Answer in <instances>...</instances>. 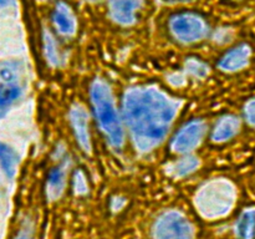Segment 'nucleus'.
I'll return each instance as SVG.
<instances>
[{
	"instance_id": "nucleus-1",
	"label": "nucleus",
	"mask_w": 255,
	"mask_h": 239,
	"mask_svg": "<svg viewBox=\"0 0 255 239\" xmlns=\"http://www.w3.org/2000/svg\"><path fill=\"white\" fill-rule=\"evenodd\" d=\"M182 102L154 86H137L124 96V119L134 147L149 152L162 143L176 119Z\"/></svg>"
},
{
	"instance_id": "nucleus-2",
	"label": "nucleus",
	"mask_w": 255,
	"mask_h": 239,
	"mask_svg": "<svg viewBox=\"0 0 255 239\" xmlns=\"http://www.w3.org/2000/svg\"><path fill=\"white\" fill-rule=\"evenodd\" d=\"M91 101L100 127L114 148H121L125 143V132L117 112L111 87L102 79H96L91 85Z\"/></svg>"
},
{
	"instance_id": "nucleus-3",
	"label": "nucleus",
	"mask_w": 255,
	"mask_h": 239,
	"mask_svg": "<svg viewBox=\"0 0 255 239\" xmlns=\"http://www.w3.org/2000/svg\"><path fill=\"white\" fill-rule=\"evenodd\" d=\"M237 192L233 184L223 178L207 182L197 192L194 204L204 218L217 219L227 216L236 203Z\"/></svg>"
},
{
	"instance_id": "nucleus-4",
	"label": "nucleus",
	"mask_w": 255,
	"mask_h": 239,
	"mask_svg": "<svg viewBox=\"0 0 255 239\" xmlns=\"http://www.w3.org/2000/svg\"><path fill=\"white\" fill-rule=\"evenodd\" d=\"M169 30L178 41L192 44L203 40L208 35L209 26L199 14L186 11L179 12L171 17Z\"/></svg>"
},
{
	"instance_id": "nucleus-5",
	"label": "nucleus",
	"mask_w": 255,
	"mask_h": 239,
	"mask_svg": "<svg viewBox=\"0 0 255 239\" xmlns=\"http://www.w3.org/2000/svg\"><path fill=\"white\" fill-rule=\"evenodd\" d=\"M193 226L178 211L164 212L153 227L154 239H193Z\"/></svg>"
},
{
	"instance_id": "nucleus-6",
	"label": "nucleus",
	"mask_w": 255,
	"mask_h": 239,
	"mask_svg": "<svg viewBox=\"0 0 255 239\" xmlns=\"http://www.w3.org/2000/svg\"><path fill=\"white\" fill-rule=\"evenodd\" d=\"M206 129V122L202 120H193L186 123L174 136L171 143L172 151L176 153H188L193 151L203 139Z\"/></svg>"
},
{
	"instance_id": "nucleus-7",
	"label": "nucleus",
	"mask_w": 255,
	"mask_h": 239,
	"mask_svg": "<svg viewBox=\"0 0 255 239\" xmlns=\"http://www.w3.org/2000/svg\"><path fill=\"white\" fill-rule=\"evenodd\" d=\"M70 122L74 129L77 143L80 144L82 151L87 154H91V137L89 128V114L82 105L76 104L70 110Z\"/></svg>"
},
{
	"instance_id": "nucleus-8",
	"label": "nucleus",
	"mask_w": 255,
	"mask_h": 239,
	"mask_svg": "<svg viewBox=\"0 0 255 239\" xmlns=\"http://www.w3.org/2000/svg\"><path fill=\"white\" fill-rule=\"evenodd\" d=\"M143 0H109L110 17L116 24L131 26L136 22V14Z\"/></svg>"
},
{
	"instance_id": "nucleus-9",
	"label": "nucleus",
	"mask_w": 255,
	"mask_h": 239,
	"mask_svg": "<svg viewBox=\"0 0 255 239\" xmlns=\"http://www.w3.org/2000/svg\"><path fill=\"white\" fill-rule=\"evenodd\" d=\"M252 56V49L249 45L242 44L227 52L219 61L218 66L222 71L234 72L244 69L249 64Z\"/></svg>"
},
{
	"instance_id": "nucleus-10",
	"label": "nucleus",
	"mask_w": 255,
	"mask_h": 239,
	"mask_svg": "<svg viewBox=\"0 0 255 239\" xmlns=\"http://www.w3.org/2000/svg\"><path fill=\"white\" fill-rule=\"evenodd\" d=\"M52 21L57 31L64 36H72L77 29L76 17L71 7L64 1L57 2L52 14Z\"/></svg>"
},
{
	"instance_id": "nucleus-11",
	"label": "nucleus",
	"mask_w": 255,
	"mask_h": 239,
	"mask_svg": "<svg viewBox=\"0 0 255 239\" xmlns=\"http://www.w3.org/2000/svg\"><path fill=\"white\" fill-rule=\"evenodd\" d=\"M241 129V121L238 117L232 116H224L217 122L216 127H214L213 132H212V139L214 142H226L228 139L233 138Z\"/></svg>"
},
{
	"instance_id": "nucleus-12",
	"label": "nucleus",
	"mask_w": 255,
	"mask_h": 239,
	"mask_svg": "<svg viewBox=\"0 0 255 239\" xmlns=\"http://www.w3.org/2000/svg\"><path fill=\"white\" fill-rule=\"evenodd\" d=\"M66 164H60L50 172L46 184L47 198L50 201H56L64 192L65 184H66Z\"/></svg>"
},
{
	"instance_id": "nucleus-13",
	"label": "nucleus",
	"mask_w": 255,
	"mask_h": 239,
	"mask_svg": "<svg viewBox=\"0 0 255 239\" xmlns=\"http://www.w3.org/2000/svg\"><path fill=\"white\" fill-rule=\"evenodd\" d=\"M236 233L241 239H253L255 237V208H248L241 214L236 224Z\"/></svg>"
},
{
	"instance_id": "nucleus-14",
	"label": "nucleus",
	"mask_w": 255,
	"mask_h": 239,
	"mask_svg": "<svg viewBox=\"0 0 255 239\" xmlns=\"http://www.w3.org/2000/svg\"><path fill=\"white\" fill-rule=\"evenodd\" d=\"M0 166L7 178H14L19 166V157L14 149L7 144L0 142Z\"/></svg>"
},
{
	"instance_id": "nucleus-15",
	"label": "nucleus",
	"mask_w": 255,
	"mask_h": 239,
	"mask_svg": "<svg viewBox=\"0 0 255 239\" xmlns=\"http://www.w3.org/2000/svg\"><path fill=\"white\" fill-rule=\"evenodd\" d=\"M199 167V159L193 156H187L181 158L179 161L174 162L168 167V173L171 176L179 178V177H184L187 174L192 173L196 171Z\"/></svg>"
},
{
	"instance_id": "nucleus-16",
	"label": "nucleus",
	"mask_w": 255,
	"mask_h": 239,
	"mask_svg": "<svg viewBox=\"0 0 255 239\" xmlns=\"http://www.w3.org/2000/svg\"><path fill=\"white\" fill-rule=\"evenodd\" d=\"M21 95V89L17 85L7 81L0 85V109H6Z\"/></svg>"
},
{
	"instance_id": "nucleus-17",
	"label": "nucleus",
	"mask_w": 255,
	"mask_h": 239,
	"mask_svg": "<svg viewBox=\"0 0 255 239\" xmlns=\"http://www.w3.org/2000/svg\"><path fill=\"white\" fill-rule=\"evenodd\" d=\"M44 54L47 60V64L51 66H59L60 54L57 50L56 41L49 31L44 32Z\"/></svg>"
},
{
	"instance_id": "nucleus-18",
	"label": "nucleus",
	"mask_w": 255,
	"mask_h": 239,
	"mask_svg": "<svg viewBox=\"0 0 255 239\" xmlns=\"http://www.w3.org/2000/svg\"><path fill=\"white\" fill-rule=\"evenodd\" d=\"M186 71L198 79H203L209 74L208 65L198 59H188L186 61Z\"/></svg>"
},
{
	"instance_id": "nucleus-19",
	"label": "nucleus",
	"mask_w": 255,
	"mask_h": 239,
	"mask_svg": "<svg viewBox=\"0 0 255 239\" xmlns=\"http://www.w3.org/2000/svg\"><path fill=\"white\" fill-rule=\"evenodd\" d=\"M74 189L77 194H85L87 192V182L81 171H77L75 174Z\"/></svg>"
},
{
	"instance_id": "nucleus-20",
	"label": "nucleus",
	"mask_w": 255,
	"mask_h": 239,
	"mask_svg": "<svg viewBox=\"0 0 255 239\" xmlns=\"http://www.w3.org/2000/svg\"><path fill=\"white\" fill-rule=\"evenodd\" d=\"M244 114H246L247 121H248L252 126L255 127V99L251 100V101L246 105Z\"/></svg>"
},
{
	"instance_id": "nucleus-21",
	"label": "nucleus",
	"mask_w": 255,
	"mask_h": 239,
	"mask_svg": "<svg viewBox=\"0 0 255 239\" xmlns=\"http://www.w3.org/2000/svg\"><path fill=\"white\" fill-rule=\"evenodd\" d=\"M15 239H32V232L31 228L29 226L21 228V231L17 233V236L15 237Z\"/></svg>"
},
{
	"instance_id": "nucleus-22",
	"label": "nucleus",
	"mask_w": 255,
	"mask_h": 239,
	"mask_svg": "<svg viewBox=\"0 0 255 239\" xmlns=\"http://www.w3.org/2000/svg\"><path fill=\"white\" fill-rule=\"evenodd\" d=\"M14 4V0H0V7H6Z\"/></svg>"
},
{
	"instance_id": "nucleus-23",
	"label": "nucleus",
	"mask_w": 255,
	"mask_h": 239,
	"mask_svg": "<svg viewBox=\"0 0 255 239\" xmlns=\"http://www.w3.org/2000/svg\"><path fill=\"white\" fill-rule=\"evenodd\" d=\"M87 1H91V2H95V1H99V0H87Z\"/></svg>"
}]
</instances>
